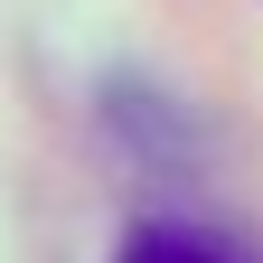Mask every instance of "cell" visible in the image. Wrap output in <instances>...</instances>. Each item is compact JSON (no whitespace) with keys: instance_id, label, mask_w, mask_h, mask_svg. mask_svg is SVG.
Returning <instances> with one entry per match:
<instances>
[{"instance_id":"6da1fadb","label":"cell","mask_w":263,"mask_h":263,"mask_svg":"<svg viewBox=\"0 0 263 263\" xmlns=\"http://www.w3.org/2000/svg\"><path fill=\"white\" fill-rule=\"evenodd\" d=\"M122 263H245L235 245L197 235V226H141V235L122 245Z\"/></svg>"}]
</instances>
